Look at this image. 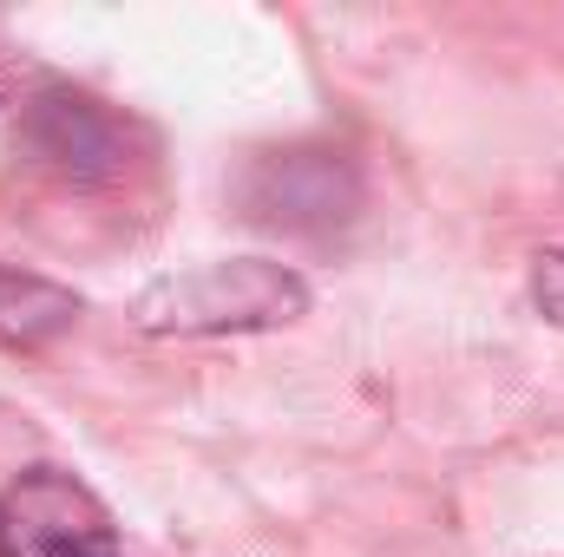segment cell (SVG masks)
I'll use <instances>...</instances> for the list:
<instances>
[{
  "label": "cell",
  "mask_w": 564,
  "mask_h": 557,
  "mask_svg": "<svg viewBox=\"0 0 564 557\" xmlns=\"http://www.w3.org/2000/svg\"><path fill=\"white\" fill-rule=\"evenodd\" d=\"M20 151L66 177V184H106L126 171V151H132V132L86 92H66V86H46L26 99L20 112Z\"/></svg>",
  "instance_id": "3957f363"
},
{
  "label": "cell",
  "mask_w": 564,
  "mask_h": 557,
  "mask_svg": "<svg viewBox=\"0 0 564 557\" xmlns=\"http://www.w3.org/2000/svg\"><path fill=\"white\" fill-rule=\"evenodd\" d=\"M0 557H119V525L93 485L33 466L0 492Z\"/></svg>",
  "instance_id": "7a4b0ae2"
},
{
  "label": "cell",
  "mask_w": 564,
  "mask_h": 557,
  "mask_svg": "<svg viewBox=\"0 0 564 557\" xmlns=\"http://www.w3.org/2000/svg\"><path fill=\"white\" fill-rule=\"evenodd\" d=\"M73 315H79V302L59 282L0 263V341L7 348H46L59 328H73Z\"/></svg>",
  "instance_id": "5b68a950"
},
{
  "label": "cell",
  "mask_w": 564,
  "mask_h": 557,
  "mask_svg": "<svg viewBox=\"0 0 564 557\" xmlns=\"http://www.w3.org/2000/svg\"><path fill=\"white\" fill-rule=\"evenodd\" d=\"M532 302H539L545 321H558L564 328V250H552V256L539 263V276H532Z\"/></svg>",
  "instance_id": "8992f818"
},
{
  "label": "cell",
  "mask_w": 564,
  "mask_h": 557,
  "mask_svg": "<svg viewBox=\"0 0 564 557\" xmlns=\"http://www.w3.org/2000/svg\"><path fill=\"white\" fill-rule=\"evenodd\" d=\"M308 308L302 276H289L282 263H204L184 276H164L139 295V328L151 335H217V328H276Z\"/></svg>",
  "instance_id": "6da1fadb"
},
{
  "label": "cell",
  "mask_w": 564,
  "mask_h": 557,
  "mask_svg": "<svg viewBox=\"0 0 564 557\" xmlns=\"http://www.w3.org/2000/svg\"><path fill=\"white\" fill-rule=\"evenodd\" d=\"M348 204H355V177L328 151H282V157L263 164V184H257V217L263 223L322 230V223L348 217Z\"/></svg>",
  "instance_id": "277c9868"
}]
</instances>
